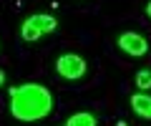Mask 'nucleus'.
<instances>
[{
	"instance_id": "1",
	"label": "nucleus",
	"mask_w": 151,
	"mask_h": 126,
	"mask_svg": "<svg viewBox=\"0 0 151 126\" xmlns=\"http://www.w3.org/2000/svg\"><path fill=\"white\" fill-rule=\"evenodd\" d=\"M53 111V93L43 83H20L10 88V114L18 121H40Z\"/></svg>"
},
{
	"instance_id": "2",
	"label": "nucleus",
	"mask_w": 151,
	"mask_h": 126,
	"mask_svg": "<svg viewBox=\"0 0 151 126\" xmlns=\"http://www.w3.org/2000/svg\"><path fill=\"white\" fill-rule=\"evenodd\" d=\"M58 30V20L53 15H45V13H35V15H28L20 25V38L25 43H35L43 35L55 33Z\"/></svg>"
},
{
	"instance_id": "3",
	"label": "nucleus",
	"mask_w": 151,
	"mask_h": 126,
	"mask_svg": "<svg viewBox=\"0 0 151 126\" xmlns=\"http://www.w3.org/2000/svg\"><path fill=\"white\" fill-rule=\"evenodd\" d=\"M86 60L81 58V55L76 53H63L55 58V71H58L60 78H65V81H78V78L86 76Z\"/></svg>"
},
{
	"instance_id": "4",
	"label": "nucleus",
	"mask_w": 151,
	"mask_h": 126,
	"mask_svg": "<svg viewBox=\"0 0 151 126\" xmlns=\"http://www.w3.org/2000/svg\"><path fill=\"white\" fill-rule=\"evenodd\" d=\"M116 43H119V48L126 55H134V58H141V55L149 53V40L144 35H139V33H131V30L129 33H121Z\"/></svg>"
},
{
	"instance_id": "5",
	"label": "nucleus",
	"mask_w": 151,
	"mask_h": 126,
	"mask_svg": "<svg viewBox=\"0 0 151 126\" xmlns=\"http://www.w3.org/2000/svg\"><path fill=\"white\" fill-rule=\"evenodd\" d=\"M131 109H134V114L141 116V119H151V96H146V93H134V96H131Z\"/></svg>"
},
{
	"instance_id": "6",
	"label": "nucleus",
	"mask_w": 151,
	"mask_h": 126,
	"mask_svg": "<svg viewBox=\"0 0 151 126\" xmlns=\"http://www.w3.org/2000/svg\"><path fill=\"white\" fill-rule=\"evenodd\" d=\"M65 126H98V121H96V116L88 114V111H78V114H73V116L65 119Z\"/></svg>"
},
{
	"instance_id": "7",
	"label": "nucleus",
	"mask_w": 151,
	"mask_h": 126,
	"mask_svg": "<svg viewBox=\"0 0 151 126\" xmlns=\"http://www.w3.org/2000/svg\"><path fill=\"white\" fill-rule=\"evenodd\" d=\"M134 81H136V86L144 88V91H146V88H151V68H141V71L136 73Z\"/></svg>"
},
{
	"instance_id": "8",
	"label": "nucleus",
	"mask_w": 151,
	"mask_h": 126,
	"mask_svg": "<svg viewBox=\"0 0 151 126\" xmlns=\"http://www.w3.org/2000/svg\"><path fill=\"white\" fill-rule=\"evenodd\" d=\"M146 15L151 18V0H149V3H146Z\"/></svg>"
},
{
	"instance_id": "9",
	"label": "nucleus",
	"mask_w": 151,
	"mask_h": 126,
	"mask_svg": "<svg viewBox=\"0 0 151 126\" xmlns=\"http://www.w3.org/2000/svg\"><path fill=\"white\" fill-rule=\"evenodd\" d=\"M0 86H5V73L0 71Z\"/></svg>"
},
{
	"instance_id": "10",
	"label": "nucleus",
	"mask_w": 151,
	"mask_h": 126,
	"mask_svg": "<svg viewBox=\"0 0 151 126\" xmlns=\"http://www.w3.org/2000/svg\"><path fill=\"white\" fill-rule=\"evenodd\" d=\"M116 126H129V124H126V121H119V124H116Z\"/></svg>"
}]
</instances>
